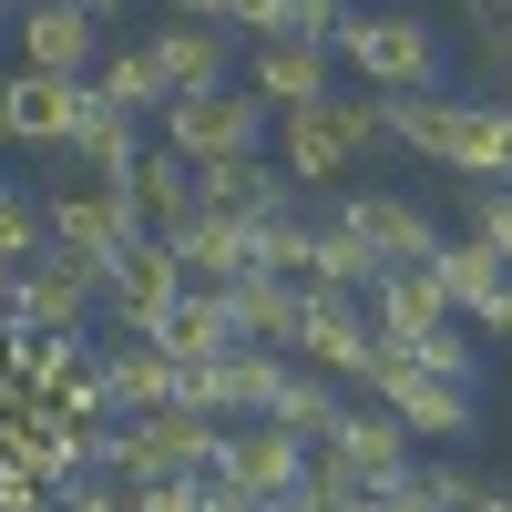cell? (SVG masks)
Listing matches in <instances>:
<instances>
[{
    "label": "cell",
    "mask_w": 512,
    "mask_h": 512,
    "mask_svg": "<svg viewBox=\"0 0 512 512\" xmlns=\"http://www.w3.org/2000/svg\"><path fill=\"white\" fill-rule=\"evenodd\" d=\"M267 420H277V431H297V441H328L338 420H349V400H338L318 369H287V390H277V410H267Z\"/></svg>",
    "instance_id": "obj_28"
},
{
    "label": "cell",
    "mask_w": 512,
    "mask_h": 512,
    "mask_svg": "<svg viewBox=\"0 0 512 512\" xmlns=\"http://www.w3.org/2000/svg\"><path fill=\"white\" fill-rule=\"evenodd\" d=\"M379 512H431V502H420V482H410V472H400V482H390V492H379Z\"/></svg>",
    "instance_id": "obj_37"
},
{
    "label": "cell",
    "mask_w": 512,
    "mask_h": 512,
    "mask_svg": "<svg viewBox=\"0 0 512 512\" xmlns=\"http://www.w3.org/2000/svg\"><path fill=\"white\" fill-rule=\"evenodd\" d=\"M82 113H93V82H72V72H11V134L21 144H72L82 134Z\"/></svg>",
    "instance_id": "obj_13"
},
{
    "label": "cell",
    "mask_w": 512,
    "mask_h": 512,
    "mask_svg": "<svg viewBox=\"0 0 512 512\" xmlns=\"http://www.w3.org/2000/svg\"><path fill=\"white\" fill-rule=\"evenodd\" d=\"M226 297H236V328L256 338V349H287V359H297V318H308V277H277V267H256V277H236Z\"/></svg>",
    "instance_id": "obj_18"
},
{
    "label": "cell",
    "mask_w": 512,
    "mask_h": 512,
    "mask_svg": "<svg viewBox=\"0 0 512 512\" xmlns=\"http://www.w3.org/2000/svg\"><path fill=\"white\" fill-rule=\"evenodd\" d=\"M297 359H318V369H338V379H369V369H379V318H369V297L308 287V318H297Z\"/></svg>",
    "instance_id": "obj_7"
},
{
    "label": "cell",
    "mask_w": 512,
    "mask_h": 512,
    "mask_svg": "<svg viewBox=\"0 0 512 512\" xmlns=\"http://www.w3.org/2000/svg\"><path fill=\"white\" fill-rule=\"evenodd\" d=\"M451 164L472 185H502L512 175V103H461V123H451Z\"/></svg>",
    "instance_id": "obj_23"
},
{
    "label": "cell",
    "mask_w": 512,
    "mask_h": 512,
    "mask_svg": "<svg viewBox=\"0 0 512 512\" xmlns=\"http://www.w3.org/2000/svg\"><path fill=\"white\" fill-rule=\"evenodd\" d=\"M451 123H461L451 93H390V144H410V154L451 164Z\"/></svg>",
    "instance_id": "obj_27"
},
{
    "label": "cell",
    "mask_w": 512,
    "mask_h": 512,
    "mask_svg": "<svg viewBox=\"0 0 512 512\" xmlns=\"http://www.w3.org/2000/svg\"><path fill=\"white\" fill-rule=\"evenodd\" d=\"M195 205L205 216H236V226H267V216H287L297 205V175L287 164H267V154H226V164H195Z\"/></svg>",
    "instance_id": "obj_10"
},
{
    "label": "cell",
    "mask_w": 512,
    "mask_h": 512,
    "mask_svg": "<svg viewBox=\"0 0 512 512\" xmlns=\"http://www.w3.org/2000/svg\"><path fill=\"white\" fill-rule=\"evenodd\" d=\"M72 154L93 164V185H134V164H144L154 144L134 134V113H113V103L93 93V113H82V134H72Z\"/></svg>",
    "instance_id": "obj_21"
},
{
    "label": "cell",
    "mask_w": 512,
    "mask_h": 512,
    "mask_svg": "<svg viewBox=\"0 0 512 512\" xmlns=\"http://www.w3.org/2000/svg\"><path fill=\"white\" fill-rule=\"evenodd\" d=\"M195 185H205V175H195V164H185L175 144H154V154L134 164V205H144V216H154V236L195 216Z\"/></svg>",
    "instance_id": "obj_25"
},
{
    "label": "cell",
    "mask_w": 512,
    "mask_h": 512,
    "mask_svg": "<svg viewBox=\"0 0 512 512\" xmlns=\"http://www.w3.org/2000/svg\"><path fill=\"white\" fill-rule=\"evenodd\" d=\"M103 390H113V410H175L185 400V359L164 349V338H113L103 349Z\"/></svg>",
    "instance_id": "obj_16"
},
{
    "label": "cell",
    "mask_w": 512,
    "mask_h": 512,
    "mask_svg": "<svg viewBox=\"0 0 512 512\" xmlns=\"http://www.w3.org/2000/svg\"><path fill=\"white\" fill-rule=\"evenodd\" d=\"M0 256H11V267H41V256H52V205L31 185H0Z\"/></svg>",
    "instance_id": "obj_29"
},
{
    "label": "cell",
    "mask_w": 512,
    "mask_h": 512,
    "mask_svg": "<svg viewBox=\"0 0 512 512\" xmlns=\"http://www.w3.org/2000/svg\"><path fill=\"white\" fill-rule=\"evenodd\" d=\"M11 41L31 52V72H72V82H93V62H103V11H82V0H31Z\"/></svg>",
    "instance_id": "obj_11"
},
{
    "label": "cell",
    "mask_w": 512,
    "mask_h": 512,
    "mask_svg": "<svg viewBox=\"0 0 512 512\" xmlns=\"http://www.w3.org/2000/svg\"><path fill=\"white\" fill-rule=\"evenodd\" d=\"M62 512H134V482H113V472H82V482H62Z\"/></svg>",
    "instance_id": "obj_33"
},
{
    "label": "cell",
    "mask_w": 512,
    "mask_h": 512,
    "mask_svg": "<svg viewBox=\"0 0 512 512\" xmlns=\"http://www.w3.org/2000/svg\"><path fill=\"white\" fill-rule=\"evenodd\" d=\"M277 134V103L256 82H226V93H175L164 103V144L185 164H226V154H267Z\"/></svg>",
    "instance_id": "obj_3"
},
{
    "label": "cell",
    "mask_w": 512,
    "mask_h": 512,
    "mask_svg": "<svg viewBox=\"0 0 512 512\" xmlns=\"http://www.w3.org/2000/svg\"><path fill=\"white\" fill-rule=\"evenodd\" d=\"M0 144H21V134H11V82H0Z\"/></svg>",
    "instance_id": "obj_39"
},
{
    "label": "cell",
    "mask_w": 512,
    "mask_h": 512,
    "mask_svg": "<svg viewBox=\"0 0 512 512\" xmlns=\"http://www.w3.org/2000/svg\"><path fill=\"white\" fill-rule=\"evenodd\" d=\"M502 103H512V93H502Z\"/></svg>",
    "instance_id": "obj_45"
},
{
    "label": "cell",
    "mask_w": 512,
    "mask_h": 512,
    "mask_svg": "<svg viewBox=\"0 0 512 512\" xmlns=\"http://www.w3.org/2000/svg\"><path fill=\"white\" fill-rule=\"evenodd\" d=\"M318 451L359 461V472H379V482H400V472H410V431H400V410H379V400H369V410H349Z\"/></svg>",
    "instance_id": "obj_20"
},
{
    "label": "cell",
    "mask_w": 512,
    "mask_h": 512,
    "mask_svg": "<svg viewBox=\"0 0 512 512\" xmlns=\"http://www.w3.org/2000/svg\"><path fill=\"white\" fill-rule=\"evenodd\" d=\"M216 472H226V482H246L256 502H277V492H308L318 441L277 431V420H226V461H216Z\"/></svg>",
    "instance_id": "obj_6"
},
{
    "label": "cell",
    "mask_w": 512,
    "mask_h": 512,
    "mask_svg": "<svg viewBox=\"0 0 512 512\" xmlns=\"http://www.w3.org/2000/svg\"><path fill=\"white\" fill-rule=\"evenodd\" d=\"M379 134H390V93H328L308 113H277V164L297 185H338L349 154H369Z\"/></svg>",
    "instance_id": "obj_1"
},
{
    "label": "cell",
    "mask_w": 512,
    "mask_h": 512,
    "mask_svg": "<svg viewBox=\"0 0 512 512\" xmlns=\"http://www.w3.org/2000/svg\"><path fill=\"white\" fill-rule=\"evenodd\" d=\"M154 62H164V82H175V93H226L236 31H226V21H195V11H175V21L154 31Z\"/></svg>",
    "instance_id": "obj_15"
},
{
    "label": "cell",
    "mask_w": 512,
    "mask_h": 512,
    "mask_svg": "<svg viewBox=\"0 0 512 512\" xmlns=\"http://www.w3.org/2000/svg\"><path fill=\"white\" fill-rule=\"evenodd\" d=\"M195 277L175 267V246H164V236H144L134 256H123V267H113V287H103V308L123 318V338H154L164 318H175V297H185Z\"/></svg>",
    "instance_id": "obj_9"
},
{
    "label": "cell",
    "mask_w": 512,
    "mask_h": 512,
    "mask_svg": "<svg viewBox=\"0 0 512 512\" xmlns=\"http://www.w3.org/2000/svg\"><path fill=\"white\" fill-rule=\"evenodd\" d=\"M338 62H349L369 93H441V31L410 21V11H349Z\"/></svg>",
    "instance_id": "obj_2"
},
{
    "label": "cell",
    "mask_w": 512,
    "mask_h": 512,
    "mask_svg": "<svg viewBox=\"0 0 512 512\" xmlns=\"http://www.w3.org/2000/svg\"><path fill=\"white\" fill-rule=\"evenodd\" d=\"M0 400H11V338H0Z\"/></svg>",
    "instance_id": "obj_40"
},
{
    "label": "cell",
    "mask_w": 512,
    "mask_h": 512,
    "mask_svg": "<svg viewBox=\"0 0 512 512\" xmlns=\"http://www.w3.org/2000/svg\"><path fill=\"white\" fill-rule=\"evenodd\" d=\"M267 512H328V492H318V482H308V492H277Z\"/></svg>",
    "instance_id": "obj_38"
},
{
    "label": "cell",
    "mask_w": 512,
    "mask_h": 512,
    "mask_svg": "<svg viewBox=\"0 0 512 512\" xmlns=\"http://www.w3.org/2000/svg\"><path fill=\"white\" fill-rule=\"evenodd\" d=\"M482 512H512V492H502V482H492V502H482Z\"/></svg>",
    "instance_id": "obj_43"
},
{
    "label": "cell",
    "mask_w": 512,
    "mask_h": 512,
    "mask_svg": "<svg viewBox=\"0 0 512 512\" xmlns=\"http://www.w3.org/2000/svg\"><path fill=\"white\" fill-rule=\"evenodd\" d=\"M185 492H195V512H267V502H256L246 482H226V472H195Z\"/></svg>",
    "instance_id": "obj_34"
},
{
    "label": "cell",
    "mask_w": 512,
    "mask_h": 512,
    "mask_svg": "<svg viewBox=\"0 0 512 512\" xmlns=\"http://www.w3.org/2000/svg\"><path fill=\"white\" fill-rule=\"evenodd\" d=\"M134 512H195L185 482H134Z\"/></svg>",
    "instance_id": "obj_35"
},
{
    "label": "cell",
    "mask_w": 512,
    "mask_h": 512,
    "mask_svg": "<svg viewBox=\"0 0 512 512\" xmlns=\"http://www.w3.org/2000/svg\"><path fill=\"white\" fill-rule=\"evenodd\" d=\"M369 390H379V410H400L410 441H461V431H472V379H441V369H410V359L379 349Z\"/></svg>",
    "instance_id": "obj_5"
},
{
    "label": "cell",
    "mask_w": 512,
    "mask_h": 512,
    "mask_svg": "<svg viewBox=\"0 0 512 512\" xmlns=\"http://www.w3.org/2000/svg\"><path fill=\"white\" fill-rule=\"evenodd\" d=\"M287 21H297V0H226V31L246 41H287Z\"/></svg>",
    "instance_id": "obj_32"
},
{
    "label": "cell",
    "mask_w": 512,
    "mask_h": 512,
    "mask_svg": "<svg viewBox=\"0 0 512 512\" xmlns=\"http://www.w3.org/2000/svg\"><path fill=\"white\" fill-rule=\"evenodd\" d=\"M144 236H154V216L134 205V185H72V195H52V246L82 256V267H103V287H113V267Z\"/></svg>",
    "instance_id": "obj_4"
},
{
    "label": "cell",
    "mask_w": 512,
    "mask_h": 512,
    "mask_svg": "<svg viewBox=\"0 0 512 512\" xmlns=\"http://www.w3.org/2000/svg\"><path fill=\"white\" fill-rule=\"evenodd\" d=\"M11 31H21V11H11V0H0V41H11Z\"/></svg>",
    "instance_id": "obj_42"
},
{
    "label": "cell",
    "mask_w": 512,
    "mask_h": 512,
    "mask_svg": "<svg viewBox=\"0 0 512 512\" xmlns=\"http://www.w3.org/2000/svg\"><path fill=\"white\" fill-rule=\"evenodd\" d=\"M431 277H441V297H451V308H461V318H472V308H482V297H492V287H502L512 267H502V256H492L482 236H451V246L431 256Z\"/></svg>",
    "instance_id": "obj_26"
},
{
    "label": "cell",
    "mask_w": 512,
    "mask_h": 512,
    "mask_svg": "<svg viewBox=\"0 0 512 512\" xmlns=\"http://www.w3.org/2000/svg\"><path fill=\"white\" fill-rule=\"evenodd\" d=\"M164 246H175V267L195 277V287H236V277H256L267 267V246H256V226H236V216H195L185 226H164Z\"/></svg>",
    "instance_id": "obj_12"
},
{
    "label": "cell",
    "mask_w": 512,
    "mask_h": 512,
    "mask_svg": "<svg viewBox=\"0 0 512 512\" xmlns=\"http://www.w3.org/2000/svg\"><path fill=\"white\" fill-rule=\"evenodd\" d=\"M11 318H21V267L0 256V338H11Z\"/></svg>",
    "instance_id": "obj_36"
},
{
    "label": "cell",
    "mask_w": 512,
    "mask_h": 512,
    "mask_svg": "<svg viewBox=\"0 0 512 512\" xmlns=\"http://www.w3.org/2000/svg\"><path fill=\"white\" fill-rule=\"evenodd\" d=\"M338 226H349V236L379 256V267H431V256L451 246L410 195H338Z\"/></svg>",
    "instance_id": "obj_8"
},
{
    "label": "cell",
    "mask_w": 512,
    "mask_h": 512,
    "mask_svg": "<svg viewBox=\"0 0 512 512\" xmlns=\"http://www.w3.org/2000/svg\"><path fill=\"white\" fill-rule=\"evenodd\" d=\"M410 482H420V502H431V512H482V502H492V482L461 472V461H410Z\"/></svg>",
    "instance_id": "obj_30"
},
{
    "label": "cell",
    "mask_w": 512,
    "mask_h": 512,
    "mask_svg": "<svg viewBox=\"0 0 512 512\" xmlns=\"http://www.w3.org/2000/svg\"><path fill=\"white\" fill-rule=\"evenodd\" d=\"M82 11H103V21H113V11H134V0H82Z\"/></svg>",
    "instance_id": "obj_41"
},
{
    "label": "cell",
    "mask_w": 512,
    "mask_h": 512,
    "mask_svg": "<svg viewBox=\"0 0 512 512\" xmlns=\"http://www.w3.org/2000/svg\"><path fill=\"white\" fill-rule=\"evenodd\" d=\"M328 41H256V62H246V82H256V93H267L277 113H308V103H328Z\"/></svg>",
    "instance_id": "obj_17"
},
{
    "label": "cell",
    "mask_w": 512,
    "mask_h": 512,
    "mask_svg": "<svg viewBox=\"0 0 512 512\" xmlns=\"http://www.w3.org/2000/svg\"><path fill=\"white\" fill-rule=\"evenodd\" d=\"M472 236L512 267V175H502V185H472Z\"/></svg>",
    "instance_id": "obj_31"
},
{
    "label": "cell",
    "mask_w": 512,
    "mask_h": 512,
    "mask_svg": "<svg viewBox=\"0 0 512 512\" xmlns=\"http://www.w3.org/2000/svg\"><path fill=\"white\" fill-rule=\"evenodd\" d=\"M52 512H62V502H52Z\"/></svg>",
    "instance_id": "obj_44"
},
{
    "label": "cell",
    "mask_w": 512,
    "mask_h": 512,
    "mask_svg": "<svg viewBox=\"0 0 512 512\" xmlns=\"http://www.w3.org/2000/svg\"><path fill=\"white\" fill-rule=\"evenodd\" d=\"M175 359H226V349H246V328H236V297L226 287H185L175 297V318L154 328Z\"/></svg>",
    "instance_id": "obj_19"
},
{
    "label": "cell",
    "mask_w": 512,
    "mask_h": 512,
    "mask_svg": "<svg viewBox=\"0 0 512 512\" xmlns=\"http://www.w3.org/2000/svg\"><path fill=\"white\" fill-rule=\"evenodd\" d=\"M93 93H103L113 113H164V103H175V82H164L154 41H123V52H103V62H93Z\"/></svg>",
    "instance_id": "obj_22"
},
{
    "label": "cell",
    "mask_w": 512,
    "mask_h": 512,
    "mask_svg": "<svg viewBox=\"0 0 512 512\" xmlns=\"http://www.w3.org/2000/svg\"><path fill=\"white\" fill-rule=\"evenodd\" d=\"M103 297V267H82V256H41V267H21V318L11 328H82Z\"/></svg>",
    "instance_id": "obj_14"
},
{
    "label": "cell",
    "mask_w": 512,
    "mask_h": 512,
    "mask_svg": "<svg viewBox=\"0 0 512 512\" xmlns=\"http://www.w3.org/2000/svg\"><path fill=\"white\" fill-rule=\"evenodd\" d=\"M369 318H379V328H441V318H461V308L441 297V277H431V267H379Z\"/></svg>",
    "instance_id": "obj_24"
}]
</instances>
